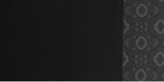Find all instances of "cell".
I'll return each mask as SVG.
<instances>
[{
  "label": "cell",
  "instance_id": "277c9868",
  "mask_svg": "<svg viewBox=\"0 0 164 82\" xmlns=\"http://www.w3.org/2000/svg\"><path fill=\"white\" fill-rule=\"evenodd\" d=\"M135 78L138 81H144L147 79V73L143 69H138L135 74Z\"/></svg>",
  "mask_w": 164,
  "mask_h": 82
},
{
  "label": "cell",
  "instance_id": "52a82bcc",
  "mask_svg": "<svg viewBox=\"0 0 164 82\" xmlns=\"http://www.w3.org/2000/svg\"><path fill=\"white\" fill-rule=\"evenodd\" d=\"M122 58H123V63H122V65H123V67H124V66L128 63V60H129V57H128V56L127 55V54H126V53L123 52V53H122Z\"/></svg>",
  "mask_w": 164,
  "mask_h": 82
},
{
  "label": "cell",
  "instance_id": "ba28073f",
  "mask_svg": "<svg viewBox=\"0 0 164 82\" xmlns=\"http://www.w3.org/2000/svg\"><path fill=\"white\" fill-rule=\"evenodd\" d=\"M153 11H154V14H157V13L158 12V8H157V7H154L153 8Z\"/></svg>",
  "mask_w": 164,
  "mask_h": 82
},
{
  "label": "cell",
  "instance_id": "7a4b0ae2",
  "mask_svg": "<svg viewBox=\"0 0 164 82\" xmlns=\"http://www.w3.org/2000/svg\"><path fill=\"white\" fill-rule=\"evenodd\" d=\"M153 61L159 67H162L164 65V54L162 52H158L155 56Z\"/></svg>",
  "mask_w": 164,
  "mask_h": 82
},
{
  "label": "cell",
  "instance_id": "5b68a950",
  "mask_svg": "<svg viewBox=\"0 0 164 82\" xmlns=\"http://www.w3.org/2000/svg\"><path fill=\"white\" fill-rule=\"evenodd\" d=\"M154 29L156 32L162 34L164 33V21L158 20L154 25Z\"/></svg>",
  "mask_w": 164,
  "mask_h": 82
},
{
  "label": "cell",
  "instance_id": "3957f363",
  "mask_svg": "<svg viewBox=\"0 0 164 82\" xmlns=\"http://www.w3.org/2000/svg\"><path fill=\"white\" fill-rule=\"evenodd\" d=\"M136 46L139 50H143L147 46V41L144 37H139L136 41Z\"/></svg>",
  "mask_w": 164,
  "mask_h": 82
},
{
  "label": "cell",
  "instance_id": "6da1fadb",
  "mask_svg": "<svg viewBox=\"0 0 164 82\" xmlns=\"http://www.w3.org/2000/svg\"><path fill=\"white\" fill-rule=\"evenodd\" d=\"M148 13V8L146 5L141 3L136 7V14H138L140 17H144Z\"/></svg>",
  "mask_w": 164,
  "mask_h": 82
},
{
  "label": "cell",
  "instance_id": "8992f818",
  "mask_svg": "<svg viewBox=\"0 0 164 82\" xmlns=\"http://www.w3.org/2000/svg\"><path fill=\"white\" fill-rule=\"evenodd\" d=\"M129 28H130V26H129V24L128 22L126 20H123V33L125 34L127 33V31L129 30Z\"/></svg>",
  "mask_w": 164,
  "mask_h": 82
}]
</instances>
